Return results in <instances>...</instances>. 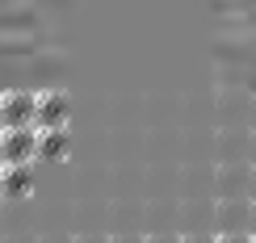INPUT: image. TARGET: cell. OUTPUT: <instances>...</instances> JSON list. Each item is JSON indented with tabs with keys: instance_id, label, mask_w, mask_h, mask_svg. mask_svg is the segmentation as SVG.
<instances>
[{
	"instance_id": "6da1fadb",
	"label": "cell",
	"mask_w": 256,
	"mask_h": 243,
	"mask_svg": "<svg viewBox=\"0 0 256 243\" xmlns=\"http://www.w3.org/2000/svg\"><path fill=\"white\" fill-rule=\"evenodd\" d=\"M38 97L42 92H4L0 130H30V126H38Z\"/></svg>"
},
{
	"instance_id": "7a4b0ae2",
	"label": "cell",
	"mask_w": 256,
	"mask_h": 243,
	"mask_svg": "<svg viewBox=\"0 0 256 243\" xmlns=\"http://www.w3.org/2000/svg\"><path fill=\"white\" fill-rule=\"evenodd\" d=\"M34 155H42V147H38V126H30V130H4L0 164L17 168V164H30Z\"/></svg>"
},
{
	"instance_id": "3957f363",
	"label": "cell",
	"mask_w": 256,
	"mask_h": 243,
	"mask_svg": "<svg viewBox=\"0 0 256 243\" xmlns=\"http://www.w3.org/2000/svg\"><path fill=\"white\" fill-rule=\"evenodd\" d=\"M68 122V97L63 92H42L38 97V130H59Z\"/></svg>"
},
{
	"instance_id": "277c9868",
	"label": "cell",
	"mask_w": 256,
	"mask_h": 243,
	"mask_svg": "<svg viewBox=\"0 0 256 243\" xmlns=\"http://www.w3.org/2000/svg\"><path fill=\"white\" fill-rule=\"evenodd\" d=\"M218 227L222 231H244V223L252 227V202H218Z\"/></svg>"
},
{
	"instance_id": "5b68a950",
	"label": "cell",
	"mask_w": 256,
	"mask_h": 243,
	"mask_svg": "<svg viewBox=\"0 0 256 243\" xmlns=\"http://www.w3.org/2000/svg\"><path fill=\"white\" fill-rule=\"evenodd\" d=\"M26 185H30V168H26V164H17V168L4 164V185H0V193L21 197V193H26Z\"/></svg>"
},
{
	"instance_id": "8992f818",
	"label": "cell",
	"mask_w": 256,
	"mask_h": 243,
	"mask_svg": "<svg viewBox=\"0 0 256 243\" xmlns=\"http://www.w3.org/2000/svg\"><path fill=\"white\" fill-rule=\"evenodd\" d=\"M68 143V130H38V147H42V155H50V151H59V147Z\"/></svg>"
},
{
	"instance_id": "52a82bcc",
	"label": "cell",
	"mask_w": 256,
	"mask_h": 243,
	"mask_svg": "<svg viewBox=\"0 0 256 243\" xmlns=\"http://www.w3.org/2000/svg\"><path fill=\"white\" fill-rule=\"evenodd\" d=\"M214 243H252V235H248V231H218Z\"/></svg>"
},
{
	"instance_id": "ba28073f",
	"label": "cell",
	"mask_w": 256,
	"mask_h": 243,
	"mask_svg": "<svg viewBox=\"0 0 256 243\" xmlns=\"http://www.w3.org/2000/svg\"><path fill=\"white\" fill-rule=\"evenodd\" d=\"M218 235H202V231H194V235H180V243H214Z\"/></svg>"
},
{
	"instance_id": "9c48e42d",
	"label": "cell",
	"mask_w": 256,
	"mask_h": 243,
	"mask_svg": "<svg viewBox=\"0 0 256 243\" xmlns=\"http://www.w3.org/2000/svg\"><path fill=\"white\" fill-rule=\"evenodd\" d=\"M72 243H110L105 235H80V239H72Z\"/></svg>"
},
{
	"instance_id": "30bf717a",
	"label": "cell",
	"mask_w": 256,
	"mask_h": 243,
	"mask_svg": "<svg viewBox=\"0 0 256 243\" xmlns=\"http://www.w3.org/2000/svg\"><path fill=\"white\" fill-rule=\"evenodd\" d=\"M110 243H147L143 235H118V239H110Z\"/></svg>"
},
{
	"instance_id": "8fae6325",
	"label": "cell",
	"mask_w": 256,
	"mask_h": 243,
	"mask_svg": "<svg viewBox=\"0 0 256 243\" xmlns=\"http://www.w3.org/2000/svg\"><path fill=\"white\" fill-rule=\"evenodd\" d=\"M147 243H180V239H176V235H152Z\"/></svg>"
},
{
	"instance_id": "7c38bea8",
	"label": "cell",
	"mask_w": 256,
	"mask_h": 243,
	"mask_svg": "<svg viewBox=\"0 0 256 243\" xmlns=\"http://www.w3.org/2000/svg\"><path fill=\"white\" fill-rule=\"evenodd\" d=\"M252 235H256V202H252Z\"/></svg>"
},
{
	"instance_id": "4fadbf2b",
	"label": "cell",
	"mask_w": 256,
	"mask_h": 243,
	"mask_svg": "<svg viewBox=\"0 0 256 243\" xmlns=\"http://www.w3.org/2000/svg\"><path fill=\"white\" fill-rule=\"evenodd\" d=\"M0 185H4V164H0Z\"/></svg>"
},
{
	"instance_id": "5bb4252c",
	"label": "cell",
	"mask_w": 256,
	"mask_h": 243,
	"mask_svg": "<svg viewBox=\"0 0 256 243\" xmlns=\"http://www.w3.org/2000/svg\"><path fill=\"white\" fill-rule=\"evenodd\" d=\"M0 147H4V130H0Z\"/></svg>"
},
{
	"instance_id": "9a60e30c",
	"label": "cell",
	"mask_w": 256,
	"mask_h": 243,
	"mask_svg": "<svg viewBox=\"0 0 256 243\" xmlns=\"http://www.w3.org/2000/svg\"><path fill=\"white\" fill-rule=\"evenodd\" d=\"M0 109H4V97H0Z\"/></svg>"
},
{
	"instance_id": "2e32d148",
	"label": "cell",
	"mask_w": 256,
	"mask_h": 243,
	"mask_svg": "<svg viewBox=\"0 0 256 243\" xmlns=\"http://www.w3.org/2000/svg\"><path fill=\"white\" fill-rule=\"evenodd\" d=\"M252 243H256V235H252Z\"/></svg>"
}]
</instances>
